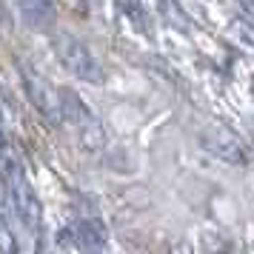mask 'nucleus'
<instances>
[{
	"label": "nucleus",
	"instance_id": "f257e3e1",
	"mask_svg": "<svg viewBox=\"0 0 254 254\" xmlns=\"http://www.w3.org/2000/svg\"><path fill=\"white\" fill-rule=\"evenodd\" d=\"M55 52L63 60V66L77 74L80 80H100V63L94 60V55L83 46L77 37L71 35H58L55 37Z\"/></svg>",
	"mask_w": 254,
	"mask_h": 254
}]
</instances>
